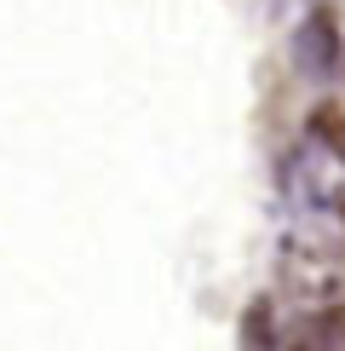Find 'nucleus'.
<instances>
[{
  "label": "nucleus",
  "mask_w": 345,
  "mask_h": 351,
  "mask_svg": "<svg viewBox=\"0 0 345 351\" xmlns=\"http://www.w3.org/2000/svg\"><path fill=\"white\" fill-rule=\"evenodd\" d=\"M340 225H345V208H340Z\"/></svg>",
  "instance_id": "6"
},
{
  "label": "nucleus",
  "mask_w": 345,
  "mask_h": 351,
  "mask_svg": "<svg viewBox=\"0 0 345 351\" xmlns=\"http://www.w3.org/2000/svg\"><path fill=\"white\" fill-rule=\"evenodd\" d=\"M288 52H294V69L305 81H334L340 64H345V40H340V23L328 18V12H305V18L294 23V40H288Z\"/></svg>",
  "instance_id": "2"
},
{
  "label": "nucleus",
  "mask_w": 345,
  "mask_h": 351,
  "mask_svg": "<svg viewBox=\"0 0 345 351\" xmlns=\"http://www.w3.org/2000/svg\"><path fill=\"white\" fill-rule=\"evenodd\" d=\"M305 138H316V144H328L334 156H345V110L340 104H316L311 121H305Z\"/></svg>",
  "instance_id": "4"
},
{
  "label": "nucleus",
  "mask_w": 345,
  "mask_h": 351,
  "mask_svg": "<svg viewBox=\"0 0 345 351\" xmlns=\"http://www.w3.org/2000/svg\"><path fill=\"white\" fill-rule=\"evenodd\" d=\"M294 346H305V351H345V305H322Z\"/></svg>",
  "instance_id": "3"
},
{
  "label": "nucleus",
  "mask_w": 345,
  "mask_h": 351,
  "mask_svg": "<svg viewBox=\"0 0 345 351\" xmlns=\"http://www.w3.org/2000/svg\"><path fill=\"white\" fill-rule=\"evenodd\" d=\"M236 6H248L253 18H282V12H288V0H236Z\"/></svg>",
  "instance_id": "5"
},
{
  "label": "nucleus",
  "mask_w": 345,
  "mask_h": 351,
  "mask_svg": "<svg viewBox=\"0 0 345 351\" xmlns=\"http://www.w3.org/2000/svg\"><path fill=\"white\" fill-rule=\"evenodd\" d=\"M282 184L305 213H340L345 208V156H334L316 138H299V150L282 162Z\"/></svg>",
  "instance_id": "1"
}]
</instances>
